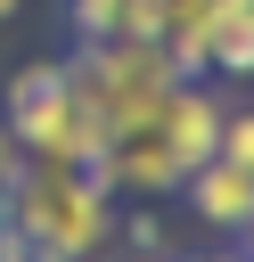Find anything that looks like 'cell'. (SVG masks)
I'll return each instance as SVG.
<instances>
[{
	"instance_id": "8fae6325",
	"label": "cell",
	"mask_w": 254,
	"mask_h": 262,
	"mask_svg": "<svg viewBox=\"0 0 254 262\" xmlns=\"http://www.w3.org/2000/svg\"><path fill=\"white\" fill-rule=\"evenodd\" d=\"M0 262H41V254H33L25 237H8V229H0Z\"/></svg>"
},
{
	"instance_id": "ba28073f",
	"label": "cell",
	"mask_w": 254,
	"mask_h": 262,
	"mask_svg": "<svg viewBox=\"0 0 254 262\" xmlns=\"http://www.w3.org/2000/svg\"><path fill=\"white\" fill-rule=\"evenodd\" d=\"M123 33V0H74V41H115Z\"/></svg>"
},
{
	"instance_id": "5bb4252c",
	"label": "cell",
	"mask_w": 254,
	"mask_h": 262,
	"mask_svg": "<svg viewBox=\"0 0 254 262\" xmlns=\"http://www.w3.org/2000/svg\"><path fill=\"white\" fill-rule=\"evenodd\" d=\"M131 262H172V254H131Z\"/></svg>"
},
{
	"instance_id": "4fadbf2b",
	"label": "cell",
	"mask_w": 254,
	"mask_h": 262,
	"mask_svg": "<svg viewBox=\"0 0 254 262\" xmlns=\"http://www.w3.org/2000/svg\"><path fill=\"white\" fill-rule=\"evenodd\" d=\"M16 8H25V0H0V25H8V16H16Z\"/></svg>"
},
{
	"instance_id": "52a82bcc",
	"label": "cell",
	"mask_w": 254,
	"mask_h": 262,
	"mask_svg": "<svg viewBox=\"0 0 254 262\" xmlns=\"http://www.w3.org/2000/svg\"><path fill=\"white\" fill-rule=\"evenodd\" d=\"M205 74L254 82V0H221V16H213V49H205Z\"/></svg>"
},
{
	"instance_id": "30bf717a",
	"label": "cell",
	"mask_w": 254,
	"mask_h": 262,
	"mask_svg": "<svg viewBox=\"0 0 254 262\" xmlns=\"http://www.w3.org/2000/svg\"><path fill=\"white\" fill-rule=\"evenodd\" d=\"M123 237H131V254H164V221H156V205H139V213L123 221Z\"/></svg>"
},
{
	"instance_id": "277c9868",
	"label": "cell",
	"mask_w": 254,
	"mask_h": 262,
	"mask_svg": "<svg viewBox=\"0 0 254 262\" xmlns=\"http://www.w3.org/2000/svg\"><path fill=\"white\" fill-rule=\"evenodd\" d=\"M66 74H74V98L98 115L107 147H115L123 131H139V123L172 98V82H180L156 41H82V49L66 57Z\"/></svg>"
},
{
	"instance_id": "7a4b0ae2",
	"label": "cell",
	"mask_w": 254,
	"mask_h": 262,
	"mask_svg": "<svg viewBox=\"0 0 254 262\" xmlns=\"http://www.w3.org/2000/svg\"><path fill=\"white\" fill-rule=\"evenodd\" d=\"M0 229L25 237L41 262H90L115 237V188L90 164H41V156H25L16 180L0 188Z\"/></svg>"
},
{
	"instance_id": "7c38bea8",
	"label": "cell",
	"mask_w": 254,
	"mask_h": 262,
	"mask_svg": "<svg viewBox=\"0 0 254 262\" xmlns=\"http://www.w3.org/2000/svg\"><path fill=\"white\" fill-rule=\"evenodd\" d=\"M188 262H254V254H188Z\"/></svg>"
},
{
	"instance_id": "9c48e42d",
	"label": "cell",
	"mask_w": 254,
	"mask_h": 262,
	"mask_svg": "<svg viewBox=\"0 0 254 262\" xmlns=\"http://www.w3.org/2000/svg\"><path fill=\"white\" fill-rule=\"evenodd\" d=\"M213 156H229V164L254 172V106H229V115H221V147H213Z\"/></svg>"
},
{
	"instance_id": "5b68a950",
	"label": "cell",
	"mask_w": 254,
	"mask_h": 262,
	"mask_svg": "<svg viewBox=\"0 0 254 262\" xmlns=\"http://www.w3.org/2000/svg\"><path fill=\"white\" fill-rule=\"evenodd\" d=\"M180 196H188V221H205L213 237H246V221H254V172L229 156H205L180 180Z\"/></svg>"
},
{
	"instance_id": "6da1fadb",
	"label": "cell",
	"mask_w": 254,
	"mask_h": 262,
	"mask_svg": "<svg viewBox=\"0 0 254 262\" xmlns=\"http://www.w3.org/2000/svg\"><path fill=\"white\" fill-rule=\"evenodd\" d=\"M221 115H229V98H221L205 74L172 82V98L98 156V180H107L115 196H180V180L221 147Z\"/></svg>"
},
{
	"instance_id": "8992f818",
	"label": "cell",
	"mask_w": 254,
	"mask_h": 262,
	"mask_svg": "<svg viewBox=\"0 0 254 262\" xmlns=\"http://www.w3.org/2000/svg\"><path fill=\"white\" fill-rule=\"evenodd\" d=\"M213 16L221 0H164V25H156V49L172 57V74H205V49H213Z\"/></svg>"
},
{
	"instance_id": "3957f363",
	"label": "cell",
	"mask_w": 254,
	"mask_h": 262,
	"mask_svg": "<svg viewBox=\"0 0 254 262\" xmlns=\"http://www.w3.org/2000/svg\"><path fill=\"white\" fill-rule=\"evenodd\" d=\"M0 123H8L16 147L41 156V164H90V172H98V156H107V131H98V115L74 98L66 57L16 66V74H8V98H0Z\"/></svg>"
},
{
	"instance_id": "9a60e30c",
	"label": "cell",
	"mask_w": 254,
	"mask_h": 262,
	"mask_svg": "<svg viewBox=\"0 0 254 262\" xmlns=\"http://www.w3.org/2000/svg\"><path fill=\"white\" fill-rule=\"evenodd\" d=\"M246 237H254V221H246Z\"/></svg>"
}]
</instances>
